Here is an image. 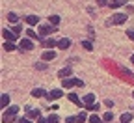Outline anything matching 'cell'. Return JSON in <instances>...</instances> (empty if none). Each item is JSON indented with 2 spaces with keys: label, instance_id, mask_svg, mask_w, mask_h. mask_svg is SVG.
Returning a JSON list of instances; mask_svg holds the SVG:
<instances>
[{
  "label": "cell",
  "instance_id": "cell-1",
  "mask_svg": "<svg viewBox=\"0 0 134 123\" xmlns=\"http://www.w3.org/2000/svg\"><path fill=\"white\" fill-rule=\"evenodd\" d=\"M17 112H19V106H8V110H6L4 116H2V121H4V123H11V121H15Z\"/></svg>",
  "mask_w": 134,
  "mask_h": 123
},
{
  "label": "cell",
  "instance_id": "cell-2",
  "mask_svg": "<svg viewBox=\"0 0 134 123\" xmlns=\"http://www.w3.org/2000/svg\"><path fill=\"white\" fill-rule=\"evenodd\" d=\"M125 21H127V13H115V15H112V19H110L112 24H123Z\"/></svg>",
  "mask_w": 134,
  "mask_h": 123
},
{
  "label": "cell",
  "instance_id": "cell-3",
  "mask_svg": "<svg viewBox=\"0 0 134 123\" xmlns=\"http://www.w3.org/2000/svg\"><path fill=\"white\" fill-rule=\"evenodd\" d=\"M56 30V26H52V24H43V26H39V36L43 38V36H48V34H52Z\"/></svg>",
  "mask_w": 134,
  "mask_h": 123
},
{
  "label": "cell",
  "instance_id": "cell-4",
  "mask_svg": "<svg viewBox=\"0 0 134 123\" xmlns=\"http://www.w3.org/2000/svg\"><path fill=\"white\" fill-rule=\"evenodd\" d=\"M2 36H4V39H6V41H9V43H13V41L17 39V34H15V32H11V30H8V28H4V30H2Z\"/></svg>",
  "mask_w": 134,
  "mask_h": 123
},
{
  "label": "cell",
  "instance_id": "cell-5",
  "mask_svg": "<svg viewBox=\"0 0 134 123\" xmlns=\"http://www.w3.org/2000/svg\"><path fill=\"white\" fill-rule=\"evenodd\" d=\"M76 84H78V78H71V77L62 80V86L65 88V90H69V88H73V86H76Z\"/></svg>",
  "mask_w": 134,
  "mask_h": 123
},
{
  "label": "cell",
  "instance_id": "cell-6",
  "mask_svg": "<svg viewBox=\"0 0 134 123\" xmlns=\"http://www.w3.org/2000/svg\"><path fill=\"white\" fill-rule=\"evenodd\" d=\"M19 49H21V50H32V49H34L32 39H21V41H19Z\"/></svg>",
  "mask_w": 134,
  "mask_h": 123
},
{
  "label": "cell",
  "instance_id": "cell-7",
  "mask_svg": "<svg viewBox=\"0 0 134 123\" xmlns=\"http://www.w3.org/2000/svg\"><path fill=\"white\" fill-rule=\"evenodd\" d=\"M62 95H63L62 90H52V92H48V93H47V99H48V101H58Z\"/></svg>",
  "mask_w": 134,
  "mask_h": 123
},
{
  "label": "cell",
  "instance_id": "cell-8",
  "mask_svg": "<svg viewBox=\"0 0 134 123\" xmlns=\"http://www.w3.org/2000/svg\"><path fill=\"white\" fill-rule=\"evenodd\" d=\"M82 103H84V106H90V104H95V95H93V93H88V95H84Z\"/></svg>",
  "mask_w": 134,
  "mask_h": 123
},
{
  "label": "cell",
  "instance_id": "cell-9",
  "mask_svg": "<svg viewBox=\"0 0 134 123\" xmlns=\"http://www.w3.org/2000/svg\"><path fill=\"white\" fill-rule=\"evenodd\" d=\"M24 21H26V24H28V26H36V24L39 23V17H37V15H28Z\"/></svg>",
  "mask_w": 134,
  "mask_h": 123
},
{
  "label": "cell",
  "instance_id": "cell-10",
  "mask_svg": "<svg viewBox=\"0 0 134 123\" xmlns=\"http://www.w3.org/2000/svg\"><path fill=\"white\" fill-rule=\"evenodd\" d=\"M26 114H28V117H30V119H39V117H41V112H39V110H36V108H28V112H26Z\"/></svg>",
  "mask_w": 134,
  "mask_h": 123
},
{
  "label": "cell",
  "instance_id": "cell-11",
  "mask_svg": "<svg viewBox=\"0 0 134 123\" xmlns=\"http://www.w3.org/2000/svg\"><path fill=\"white\" fill-rule=\"evenodd\" d=\"M41 58H43V62H48V60H54V58H56V52H54V50H45Z\"/></svg>",
  "mask_w": 134,
  "mask_h": 123
},
{
  "label": "cell",
  "instance_id": "cell-12",
  "mask_svg": "<svg viewBox=\"0 0 134 123\" xmlns=\"http://www.w3.org/2000/svg\"><path fill=\"white\" fill-rule=\"evenodd\" d=\"M58 47H60L62 50H65V49H69V47H71V39H67V38H62V39L58 41Z\"/></svg>",
  "mask_w": 134,
  "mask_h": 123
},
{
  "label": "cell",
  "instance_id": "cell-13",
  "mask_svg": "<svg viewBox=\"0 0 134 123\" xmlns=\"http://www.w3.org/2000/svg\"><path fill=\"white\" fill-rule=\"evenodd\" d=\"M41 43H43V47H45V49H52L54 45H58V41H56V39H52V38H48V39H43Z\"/></svg>",
  "mask_w": 134,
  "mask_h": 123
},
{
  "label": "cell",
  "instance_id": "cell-14",
  "mask_svg": "<svg viewBox=\"0 0 134 123\" xmlns=\"http://www.w3.org/2000/svg\"><path fill=\"white\" fill-rule=\"evenodd\" d=\"M8 104H9V95L8 93H2V97H0V106L8 108Z\"/></svg>",
  "mask_w": 134,
  "mask_h": 123
},
{
  "label": "cell",
  "instance_id": "cell-15",
  "mask_svg": "<svg viewBox=\"0 0 134 123\" xmlns=\"http://www.w3.org/2000/svg\"><path fill=\"white\" fill-rule=\"evenodd\" d=\"M32 97L39 99V97H47V95H45V90H41V88H36V90H32Z\"/></svg>",
  "mask_w": 134,
  "mask_h": 123
},
{
  "label": "cell",
  "instance_id": "cell-16",
  "mask_svg": "<svg viewBox=\"0 0 134 123\" xmlns=\"http://www.w3.org/2000/svg\"><path fill=\"white\" fill-rule=\"evenodd\" d=\"M62 78H69L71 77V67H63V69H60V73H58Z\"/></svg>",
  "mask_w": 134,
  "mask_h": 123
},
{
  "label": "cell",
  "instance_id": "cell-17",
  "mask_svg": "<svg viewBox=\"0 0 134 123\" xmlns=\"http://www.w3.org/2000/svg\"><path fill=\"white\" fill-rule=\"evenodd\" d=\"M26 36H28V39H41L43 41V38L39 36V34H36L34 30H26Z\"/></svg>",
  "mask_w": 134,
  "mask_h": 123
},
{
  "label": "cell",
  "instance_id": "cell-18",
  "mask_svg": "<svg viewBox=\"0 0 134 123\" xmlns=\"http://www.w3.org/2000/svg\"><path fill=\"white\" fill-rule=\"evenodd\" d=\"M69 101L75 103V104H78V106H82V101H80V97L76 93H69Z\"/></svg>",
  "mask_w": 134,
  "mask_h": 123
},
{
  "label": "cell",
  "instance_id": "cell-19",
  "mask_svg": "<svg viewBox=\"0 0 134 123\" xmlns=\"http://www.w3.org/2000/svg\"><path fill=\"white\" fill-rule=\"evenodd\" d=\"M132 121V114H121V123H130Z\"/></svg>",
  "mask_w": 134,
  "mask_h": 123
},
{
  "label": "cell",
  "instance_id": "cell-20",
  "mask_svg": "<svg viewBox=\"0 0 134 123\" xmlns=\"http://www.w3.org/2000/svg\"><path fill=\"white\" fill-rule=\"evenodd\" d=\"M48 21H50V24H52V26H58V24H60V17H58V15H50Z\"/></svg>",
  "mask_w": 134,
  "mask_h": 123
},
{
  "label": "cell",
  "instance_id": "cell-21",
  "mask_svg": "<svg viewBox=\"0 0 134 123\" xmlns=\"http://www.w3.org/2000/svg\"><path fill=\"white\" fill-rule=\"evenodd\" d=\"M86 119H90L86 114H84V112H80L78 116H76V123H84V121H86Z\"/></svg>",
  "mask_w": 134,
  "mask_h": 123
},
{
  "label": "cell",
  "instance_id": "cell-22",
  "mask_svg": "<svg viewBox=\"0 0 134 123\" xmlns=\"http://www.w3.org/2000/svg\"><path fill=\"white\" fill-rule=\"evenodd\" d=\"M125 2H127V0H117V2H112V4H110V8H112V9H115V8H121Z\"/></svg>",
  "mask_w": 134,
  "mask_h": 123
},
{
  "label": "cell",
  "instance_id": "cell-23",
  "mask_svg": "<svg viewBox=\"0 0 134 123\" xmlns=\"http://www.w3.org/2000/svg\"><path fill=\"white\" fill-rule=\"evenodd\" d=\"M8 21H9V23H13V24H17V21H19V17H17L15 13H8Z\"/></svg>",
  "mask_w": 134,
  "mask_h": 123
},
{
  "label": "cell",
  "instance_id": "cell-24",
  "mask_svg": "<svg viewBox=\"0 0 134 123\" xmlns=\"http://www.w3.org/2000/svg\"><path fill=\"white\" fill-rule=\"evenodd\" d=\"M47 119H48V123H60V117H58L56 114H50Z\"/></svg>",
  "mask_w": 134,
  "mask_h": 123
},
{
  "label": "cell",
  "instance_id": "cell-25",
  "mask_svg": "<svg viewBox=\"0 0 134 123\" xmlns=\"http://www.w3.org/2000/svg\"><path fill=\"white\" fill-rule=\"evenodd\" d=\"M112 119H114V114H112V112H104L103 121H106V123H108V121H112Z\"/></svg>",
  "mask_w": 134,
  "mask_h": 123
},
{
  "label": "cell",
  "instance_id": "cell-26",
  "mask_svg": "<svg viewBox=\"0 0 134 123\" xmlns=\"http://www.w3.org/2000/svg\"><path fill=\"white\" fill-rule=\"evenodd\" d=\"M4 50H8V52H9V50H15V45L9 43V41H6V43H4Z\"/></svg>",
  "mask_w": 134,
  "mask_h": 123
},
{
  "label": "cell",
  "instance_id": "cell-27",
  "mask_svg": "<svg viewBox=\"0 0 134 123\" xmlns=\"http://www.w3.org/2000/svg\"><path fill=\"white\" fill-rule=\"evenodd\" d=\"M88 121H90V123H100V117H99L97 114H93V116H90Z\"/></svg>",
  "mask_w": 134,
  "mask_h": 123
},
{
  "label": "cell",
  "instance_id": "cell-28",
  "mask_svg": "<svg viewBox=\"0 0 134 123\" xmlns=\"http://www.w3.org/2000/svg\"><path fill=\"white\" fill-rule=\"evenodd\" d=\"M86 110H91V112H97V110H100V106H99V103H97V104H90V106H86Z\"/></svg>",
  "mask_w": 134,
  "mask_h": 123
},
{
  "label": "cell",
  "instance_id": "cell-29",
  "mask_svg": "<svg viewBox=\"0 0 134 123\" xmlns=\"http://www.w3.org/2000/svg\"><path fill=\"white\" fill-rule=\"evenodd\" d=\"M82 47H84V49H86V50H91V49H93V45H91V41H88V39H86V41H82Z\"/></svg>",
  "mask_w": 134,
  "mask_h": 123
},
{
  "label": "cell",
  "instance_id": "cell-30",
  "mask_svg": "<svg viewBox=\"0 0 134 123\" xmlns=\"http://www.w3.org/2000/svg\"><path fill=\"white\" fill-rule=\"evenodd\" d=\"M36 67L39 69V71H43V69H47V65H45V62H37V63H36Z\"/></svg>",
  "mask_w": 134,
  "mask_h": 123
},
{
  "label": "cell",
  "instance_id": "cell-31",
  "mask_svg": "<svg viewBox=\"0 0 134 123\" xmlns=\"http://www.w3.org/2000/svg\"><path fill=\"white\" fill-rule=\"evenodd\" d=\"M99 6H110V0H97Z\"/></svg>",
  "mask_w": 134,
  "mask_h": 123
},
{
  "label": "cell",
  "instance_id": "cell-32",
  "mask_svg": "<svg viewBox=\"0 0 134 123\" xmlns=\"http://www.w3.org/2000/svg\"><path fill=\"white\" fill-rule=\"evenodd\" d=\"M65 121H67V123H76V116H75V117H73V116H71V117H67Z\"/></svg>",
  "mask_w": 134,
  "mask_h": 123
},
{
  "label": "cell",
  "instance_id": "cell-33",
  "mask_svg": "<svg viewBox=\"0 0 134 123\" xmlns=\"http://www.w3.org/2000/svg\"><path fill=\"white\" fill-rule=\"evenodd\" d=\"M21 30H23V28H21L19 24H15V28H13V32H15V34H21Z\"/></svg>",
  "mask_w": 134,
  "mask_h": 123
},
{
  "label": "cell",
  "instance_id": "cell-34",
  "mask_svg": "<svg viewBox=\"0 0 134 123\" xmlns=\"http://www.w3.org/2000/svg\"><path fill=\"white\" fill-rule=\"evenodd\" d=\"M127 36H129V38L134 41V30H129V32H127Z\"/></svg>",
  "mask_w": 134,
  "mask_h": 123
},
{
  "label": "cell",
  "instance_id": "cell-35",
  "mask_svg": "<svg viewBox=\"0 0 134 123\" xmlns=\"http://www.w3.org/2000/svg\"><path fill=\"white\" fill-rule=\"evenodd\" d=\"M37 123H48V119H47V117H39Z\"/></svg>",
  "mask_w": 134,
  "mask_h": 123
},
{
  "label": "cell",
  "instance_id": "cell-36",
  "mask_svg": "<svg viewBox=\"0 0 134 123\" xmlns=\"http://www.w3.org/2000/svg\"><path fill=\"white\" fill-rule=\"evenodd\" d=\"M17 123H32V121H30V119H19Z\"/></svg>",
  "mask_w": 134,
  "mask_h": 123
},
{
  "label": "cell",
  "instance_id": "cell-37",
  "mask_svg": "<svg viewBox=\"0 0 134 123\" xmlns=\"http://www.w3.org/2000/svg\"><path fill=\"white\" fill-rule=\"evenodd\" d=\"M130 62H132V63H134V54H132V56H130Z\"/></svg>",
  "mask_w": 134,
  "mask_h": 123
},
{
  "label": "cell",
  "instance_id": "cell-38",
  "mask_svg": "<svg viewBox=\"0 0 134 123\" xmlns=\"http://www.w3.org/2000/svg\"><path fill=\"white\" fill-rule=\"evenodd\" d=\"M112 2H117V0H110V4H112Z\"/></svg>",
  "mask_w": 134,
  "mask_h": 123
},
{
  "label": "cell",
  "instance_id": "cell-39",
  "mask_svg": "<svg viewBox=\"0 0 134 123\" xmlns=\"http://www.w3.org/2000/svg\"><path fill=\"white\" fill-rule=\"evenodd\" d=\"M132 97H134V92H132Z\"/></svg>",
  "mask_w": 134,
  "mask_h": 123
}]
</instances>
